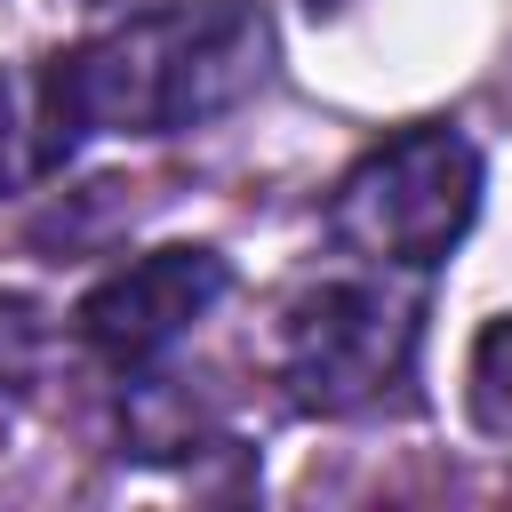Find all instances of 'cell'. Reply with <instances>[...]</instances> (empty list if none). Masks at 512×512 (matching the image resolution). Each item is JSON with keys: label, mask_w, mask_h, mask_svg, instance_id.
I'll use <instances>...</instances> for the list:
<instances>
[{"label": "cell", "mask_w": 512, "mask_h": 512, "mask_svg": "<svg viewBox=\"0 0 512 512\" xmlns=\"http://www.w3.org/2000/svg\"><path fill=\"white\" fill-rule=\"evenodd\" d=\"M272 72V24L256 0H168L136 8L32 80V152L40 176L64 168L88 136H184L240 112Z\"/></svg>", "instance_id": "6da1fadb"}, {"label": "cell", "mask_w": 512, "mask_h": 512, "mask_svg": "<svg viewBox=\"0 0 512 512\" xmlns=\"http://www.w3.org/2000/svg\"><path fill=\"white\" fill-rule=\"evenodd\" d=\"M480 144L448 120L368 144L328 192V240L376 272H432L480 216Z\"/></svg>", "instance_id": "7a4b0ae2"}, {"label": "cell", "mask_w": 512, "mask_h": 512, "mask_svg": "<svg viewBox=\"0 0 512 512\" xmlns=\"http://www.w3.org/2000/svg\"><path fill=\"white\" fill-rule=\"evenodd\" d=\"M424 344V296L384 280H320L280 312L272 360L304 416H360L392 384H408Z\"/></svg>", "instance_id": "3957f363"}, {"label": "cell", "mask_w": 512, "mask_h": 512, "mask_svg": "<svg viewBox=\"0 0 512 512\" xmlns=\"http://www.w3.org/2000/svg\"><path fill=\"white\" fill-rule=\"evenodd\" d=\"M224 288H232V264H224L216 248L176 240V248H152V256L104 272V280L72 304V336L88 344V360H104V368L128 376V368L168 360V352L224 304Z\"/></svg>", "instance_id": "277c9868"}, {"label": "cell", "mask_w": 512, "mask_h": 512, "mask_svg": "<svg viewBox=\"0 0 512 512\" xmlns=\"http://www.w3.org/2000/svg\"><path fill=\"white\" fill-rule=\"evenodd\" d=\"M208 408H200V392H184V376H168L160 360L152 368H128V392H120V440L136 448V456H184V448H200L208 440Z\"/></svg>", "instance_id": "5b68a950"}, {"label": "cell", "mask_w": 512, "mask_h": 512, "mask_svg": "<svg viewBox=\"0 0 512 512\" xmlns=\"http://www.w3.org/2000/svg\"><path fill=\"white\" fill-rule=\"evenodd\" d=\"M464 408L488 440H512V312H496L464 352Z\"/></svg>", "instance_id": "8992f818"}, {"label": "cell", "mask_w": 512, "mask_h": 512, "mask_svg": "<svg viewBox=\"0 0 512 512\" xmlns=\"http://www.w3.org/2000/svg\"><path fill=\"white\" fill-rule=\"evenodd\" d=\"M40 352H48L40 304L32 296H0V392H24L40 376Z\"/></svg>", "instance_id": "52a82bcc"}, {"label": "cell", "mask_w": 512, "mask_h": 512, "mask_svg": "<svg viewBox=\"0 0 512 512\" xmlns=\"http://www.w3.org/2000/svg\"><path fill=\"white\" fill-rule=\"evenodd\" d=\"M24 176H40V152H32V96H24L16 80H0V200H8Z\"/></svg>", "instance_id": "ba28073f"}]
</instances>
